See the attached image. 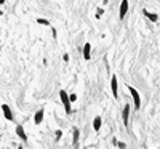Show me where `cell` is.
I'll return each mask as SVG.
<instances>
[{
	"instance_id": "17",
	"label": "cell",
	"mask_w": 160,
	"mask_h": 149,
	"mask_svg": "<svg viewBox=\"0 0 160 149\" xmlns=\"http://www.w3.org/2000/svg\"><path fill=\"white\" fill-rule=\"evenodd\" d=\"M63 59H64V61H66V63H67V61H69V55L66 53V55H64V56H63Z\"/></svg>"
},
{
	"instance_id": "1",
	"label": "cell",
	"mask_w": 160,
	"mask_h": 149,
	"mask_svg": "<svg viewBox=\"0 0 160 149\" xmlns=\"http://www.w3.org/2000/svg\"><path fill=\"white\" fill-rule=\"evenodd\" d=\"M59 98H61V103L64 106V111L66 114H71V100H69V95L66 90H59Z\"/></svg>"
},
{
	"instance_id": "11",
	"label": "cell",
	"mask_w": 160,
	"mask_h": 149,
	"mask_svg": "<svg viewBox=\"0 0 160 149\" xmlns=\"http://www.w3.org/2000/svg\"><path fill=\"white\" fill-rule=\"evenodd\" d=\"M101 125H102V119H101V116H96L93 119V130L99 131V130H101Z\"/></svg>"
},
{
	"instance_id": "13",
	"label": "cell",
	"mask_w": 160,
	"mask_h": 149,
	"mask_svg": "<svg viewBox=\"0 0 160 149\" xmlns=\"http://www.w3.org/2000/svg\"><path fill=\"white\" fill-rule=\"evenodd\" d=\"M37 23L42 24V26H50V21L45 19V18H37Z\"/></svg>"
},
{
	"instance_id": "14",
	"label": "cell",
	"mask_w": 160,
	"mask_h": 149,
	"mask_svg": "<svg viewBox=\"0 0 160 149\" xmlns=\"http://www.w3.org/2000/svg\"><path fill=\"white\" fill-rule=\"evenodd\" d=\"M69 100H71V103H72V101H75V100H77V95H75V93H72V95H69Z\"/></svg>"
},
{
	"instance_id": "6",
	"label": "cell",
	"mask_w": 160,
	"mask_h": 149,
	"mask_svg": "<svg viewBox=\"0 0 160 149\" xmlns=\"http://www.w3.org/2000/svg\"><path fill=\"white\" fill-rule=\"evenodd\" d=\"M130 111H131V108H130V104H125V106H123V111H122V119H123V125H125V127H128Z\"/></svg>"
},
{
	"instance_id": "2",
	"label": "cell",
	"mask_w": 160,
	"mask_h": 149,
	"mask_svg": "<svg viewBox=\"0 0 160 149\" xmlns=\"http://www.w3.org/2000/svg\"><path fill=\"white\" fill-rule=\"evenodd\" d=\"M127 88H128L130 95H131V98H133V101H135V109H139L141 108V96H139V93H138V90L133 88V87H130V85Z\"/></svg>"
},
{
	"instance_id": "20",
	"label": "cell",
	"mask_w": 160,
	"mask_h": 149,
	"mask_svg": "<svg viewBox=\"0 0 160 149\" xmlns=\"http://www.w3.org/2000/svg\"><path fill=\"white\" fill-rule=\"evenodd\" d=\"M3 3H5V0H0V5H3Z\"/></svg>"
},
{
	"instance_id": "9",
	"label": "cell",
	"mask_w": 160,
	"mask_h": 149,
	"mask_svg": "<svg viewBox=\"0 0 160 149\" xmlns=\"http://www.w3.org/2000/svg\"><path fill=\"white\" fill-rule=\"evenodd\" d=\"M43 116H45V111L38 109L35 112V116H34V123H35V125H40V123L43 122Z\"/></svg>"
},
{
	"instance_id": "12",
	"label": "cell",
	"mask_w": 160,
	"mask_h": 149,
	"mask_svg": "<svg viewBox=\"0 0 160 149\" xmlns=\"http://www.w3.org/2000/svg\"><path fill=\"white\" fill-rule=\"evenodd\" d=\"M79 138H80V131H79V128H74V136H72V144H74V148L79 146Z\"/></svg>"
},
{
	"instance_id": "16",
	"label": "cell",
	"mask_w": 160,
	"mask_h": 149,
	"mask_svg": "<svg viewBox=\"0 0 160 149\" xmlns=\"http://www.w3.org/2000/svg\"><path fill=\"white\" fill-rule=\"evenodd\" d=\"M102 13H104V10H102V8H98V15H96V18H99V16H101Z\"/></svg>"
},
{
	"instance_id": "8",
	"label": "cell",
	"mask_w": 160,
	"mask_h": 149,
	"mask_svg": "<svg viewBox=\"0 0 160 149\" xmlns=\"http://www.w3.org/2000/svg\"><path fill=\"white\" fill-rule=\"evenodd\" d=\"M16 135L19 136V139H23V141H27V135H26V130H24V127L23 125H16Z\"/></svg>"
},
{
	"instance_id": "21",
	"label": "cell",
	"mask_w": 160,
	"mask_h": 149,
	"mask_svg": "<svg viewBox=\"0 0 160 149\" xmlns=\"http://www.w3.org/2000/svg\"><path fill=\"white\" fill-rule=\"evenodd\" d=\"M18 149H23V148H21V146H19V148H18Z\"/></svg>"
},
{
	"instance_id": "4",
	"label": "cell",
	"mask_w": 160,
	"mask_h": 149,
	"mask_svg": "<svg viewBox=\"0 0 160 149\" xmlns=\"http://www.w3.org/2000/svg\"><path fill=\"white\" fill-rule=\"evenodd\" d=\"M128 7H130L128 0H122V3H120V10H119V18H120V19H123L125 16H127Z\"/></svg>"
},
{
	"instance_id": "10",
	"label": "cell",
	"mask_w": 160,
	"mask_h": 149,
	"mask_svg": "<svg viewBox=\"0 0 160 149\" xmlns=\"http://www.w3.org/2000/svg\"><path fill=\"white\" fill-rule=\"evenodd\" d=\"M142 15H144L149 21H152V23H157L159 21V15L157 13H150V11H147V10H142Z\"/></svg>"
},
{
	"instance_id": "5",
	"label": "cell",
	"mask_w": 160,
	"mask_h": 149,
	"mask_svg": "<svg viewBox=\"0 0 160 149\" xmlns=\"http://www.w3.org/2000/svg\"><path fill=\"white\" fill-rule=\"evenodd\" d=\"M111 90H112L114 98H119V83H117V77L115 75H112V79H111Z\"/></svg>"
},
{
	"instance_id": "3",
	"label": "cell",
	"mask_w": 160,
	"mask_h": 149,
	"mask_svg": "<svg viewBox=\"0 0 160 149\" xmlns=\"http://www.w3.org/2000/svg\"><path fill=\"white\" fill-rule=\"evenodd\" d=\"M2 112H3V117H5L8 122H15V116H13V112H11L8 104H2Z\"/></svg>"
},
{
	"instance_id": "7",
	"label": "cell",
	"mask_w": 160,
	"mask_h": 149,
	"mask_svg": "<svg viewBox=\"0 0 160 149\" xmlns=\"http://www.w3.org/2000/svg\"><path fill=\"white\" fill-rule=\"evenodd\" d=\"M82 53H83V59H85V61H90V59H91V45H90V44H85L83 45V50H82Z\"/></svg>"
},
{
	"instance_id": "19",
	"label": "cell",
	"mask_w": 160,
	"mask_h": 149,
	"mask_svg": "<svg viewBox=\"0 0 160 149\" xmlns=\"http://www.w3.org/2000/svg\"><path fill=\"white\" fill-rule=\"evenodd\" d=\"M107 2H109V0H102V5H107Z\"/></svg>"
},
{
	"instance_id": "15",
	"label": "cell",
	"mask_w": 160,
	"mask_h": 149,
	"mask_svg": "<svg viewBox=\"0 0 160 149\" xmlns=\"http://www.w3.org/2000/svg\"><path fill=\"white\" fill-rule=\"evenodd\" d=\"M61 136H63V131H61V130H58V131H56V139L59 141V138H61Z\"/></svg>"
},
{
	"instance_id": "18",
	"label": "cell",
	"mask_w": 160,
	"mask_h": 149,
	"mask_svg": "<svg viewBox=\"0 0 160 149\" xmlns=\"http://www.w3.org/2000/svg\"><path fill=\"white\" fill-rule=\"evenodd\" d=\"M117 144H119L120 149H125V143H117Z\"/></svg>"
}]
</instances>
